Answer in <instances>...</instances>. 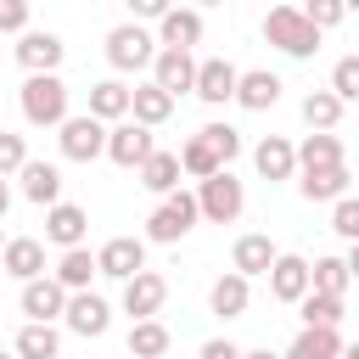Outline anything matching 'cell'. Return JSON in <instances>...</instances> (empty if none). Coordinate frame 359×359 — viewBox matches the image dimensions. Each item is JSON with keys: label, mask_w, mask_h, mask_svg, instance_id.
Returning a JSON list of instances; mask_svg holds the SVG:
<instances>
[{"label": "cell", "mask_w": 359, "mask_h": 359, "mask_svg": "<svg viewBox=\"0 0 359 359\" xmlns=\"http://www.w3.org/2000/svg\"><path fill=\"white\" fill-rule=\"evenodd\" d=\"M264 39L280 45L286 56H314V50H320V34L309 28V17H303L297 6H275V11L264 17Z\"/></svg>", "instance_id": "1"}, {"label": "cell", "mask_w": 359, "mask_h": 359, "mask_svg": "<svg viewBox=\"0 0 359 359\" xmlns=\"http://www.w3.org/2000/svg\"><path fill=\"white\" fill-rule=\"evenodd\" d=\"M0 359H6V353H0Z\"/></svg>", "instance_id": "50"}, {"label": "cell", "mask_w": 359, "mask_h": 359, "mask_svg": "<svg viewBox=\"0 0 359 359\" xmlns=\"http://www.w3.org/2000/svg\"><path fill=\"white\" fill-rule=\"evenodd\" d=\"M337 353H342V337H337V331H309V325H303L297 342H292L280 359H337Z\"/></svg>", "instance_id": "28"}, {"label": "cell", "mask_w": 359, "mask_h": 359, "mask_svg": "<svg viewBox=\"0 0 359 359\" xmlns=\"http://www.w3.org/2000/svg\"><path fill=\"white\" fill-rule=\"evenodd\" d=\"M208 303H213V314H224V320H230V314H241V309H247V280H241L236 269H230V275H219V280H213V292H208Z\"/></svg>", "instance_id": "34"}, {"label": "cell", "mask_w": 359, "mask_h": 359, "mask_svg": "<svg viewBox=\"0 0 359 359\" xmlns=\"http://www.w3.org/2000/svg\"><path fill=\"white\" fill-rule=\"evenodd\" d=\"M252 163H258V174H264V180H292V168H297V146H292V140H280V135H269V140H258Z\"/></svg>", "instance_id": "18"}, {"label": "cell", "mask_w": 359, "mask_h": 359, "mask_svg": "<svg viewBox=\"0 0 359 359\" xmlns=\"http://www.w3.org/2000/svg\"><path fill=\"white\" fill-rule=\"evenodd\" d=\"M17 28H28V6L22 0H0V34H17Z\"/></svg>", "instance_id": "42"}, {"label": "cell", "mask_w": 359, "mask_h": 359, "mask_svg": "<svg viewBox=\"0 0 359 359\" xmlns=\"http://www.w3.org/2000/svg\"><path fill=\"white\" fill-rule=\"evenodd\" d=\"M17 62L28 67V79H34V73H56V62H62V39H56V34H22Z\"/></svg>", "instance_id": "17"}, {"label": "cell", "mask_w": 359, "mask_h": 359, "mask_svg": "<svg viewBox=\"0 0 359 359\" xmlns=\"http://www.w3.org/2000/svg\"><path fill=\"white\" fill-rule=\"evenodd\" d=\"M297 191H303L309 202H342V196H348V168H303Z\"/></svg>", "instance_id": "19"}, {"label": "cell", "mask_w": 359, "mask_h": 359, "mask_svg": "<svg viewBox=\"0 0 359 359\" xmlns=\"http://www.w3.org/2000/svg\"><path fill=\"white\" fill-rule=\"evenodd\" d=\"M140 185L174 196V191H180V157H174V151H151V157L140 163Z\"/></svg>", "instance_id": "24"}, {"label": "cell", "mask_w": 359, "mask_h": 359, "mask_svg": "<svg viewBox=\"0 0 359 359\" xmlns=\"http://www.w3.org/2000/svg\"><path fill=\"white\" fill-rule=\"evenodd\" d=\"M241 359H280V353H269V348H258V353H241Z\"/></svg>", "instance_id": "46"}, {"label": "cell", "mask_w": 359, "mask_h": 359, "mask_svg": "<svg viewBox=\"0 0 359 359\" xmlns=\"http://www.w3.org/2000/svg\"><path fill=\"white\" fill-rule=\"evenodd\" d=\"M309 292L342 303V292H348V264H342V258H314V264H309Z\"/></svg>", "instance_id": "26"}, {"label": "cell", "mask_w": 359, "mask_h": 359, "mask_svg": "<svg viewBox=\"0 0 359 359\" xmlns=\"http://www.w3.org/2000/svg\"><path fill=\"white\" fill-rule=\"evenodd\" d=\"M129 112H135L140 129H151V123H163V118L174 112V95L157 90V84H140V90H129Z\"/></svg>", "instance_id": "21"}, {"label": "cell", "mask_w": 359, "mask_h": 359, "mask_svg": "<svg viewBox=\"0 0 359 359\" xmlns=\"http://www.w3.org/2000/svg\"><path fill=\"white\" fill-rule=\"evenodd\" d=\"M163 303H168V280H163L157 269H140L135 280H123V309H129L135 320H157Z\"/></svg>", "instance_id": "8"}, {"label": "cell", "mask_w": 359, "mask_h": 359, "mask_svg": "<svg viewBox=\"0 0 359 359\" xmlns=\"http://www.w3.org/2000/svg\"><path fill=\"white\" fill-rule=\"evenodd\" d=\"M269 292H275L280 303H303V297H309V264H303L297 252H280L275 269H269Z\"/></svg>", "instance_id": "14"}, {"label": "cell", "mask_w": 359, "mask_h": 359, "mask_svg": "<svg viewBox=\"0 0 359 359\" xmlns=\"http://www.w3.org/2000/svg\"><path fill=\"white\" fill-rule=\"evenodd\" d=\"M297 314H303L309 331H337V325H342V303H337V297H320V292H309V297L297 303Z\"/></svg>", "instance_id": "35"}, {"label": "cell", "mask_w": 359, "mask_h": 359, "mask_svg": "<svg viewBox=\"0 0 359 359\" xmlns=\"http://www.w3.org/2000/svg\"><path fill=\"white\" fill-rule=\"evenodd\" d=\"M337 359H359V342H353V348H342V353H337Z\"/></svg>", "instance_id": "48"}, {"label": "cell", "mask_w": 359, "mask_h": 359, "mask_svg": "<svg viewBox=\"0 0 359 359\" xmlns=\"http://www.w3.org/2000/svg\"><path fill=\"white\" fill-rule=\"evenodd\" d=\"M0 264L28 286V280H39L45 275V247L34 241V236H17V241H6V252H0Z\"/></svg>", "instance_id": "16"}, {"label": "cell", "mask_w": 359, "mask_h": 359, "mask_svg": "<svg viewBox=\"0 0 359 359\" xmlns=\"http://www.w3.org/2000/svg\"><path fill=\"white\" fill-rule=\"evenodd\" d=\"M135 11H140V17H163L168 6H163V0H135Z\"/></svg>", "instance_id": "44"}, {"label": "cell", "mask_w": 359, "mask_h": 359, "mask_svg": "<svg viewBox=\"0 0 359 359\" xmlns=\"http://www.w3.org/2000/svg\"><path fill=\"white\" fill-rule=\"evenodd\" d=\"M22 314H28V325H50L56 314H67V292L50 275H39V280L22 286Z\"/></svg>", "instance_id": "10"}, {"label": "cell", "mask_w": 359, "mask_h": 359, "mask_svg": "<svg viewBox=\"0 0 359 359\" xmlns=\"http://www.w3.org/2000/svg\"><path fill=\"white\" fill-rule=\"evenodd\" d=\"M202 359H241V348H236L230 337H213V342L202 348Z\"/></svg>", "instance_id": "43"}, {"label": "cell", "mask_w": 359, "mask_h": 359, "mask_svg": "<svg viewBox=\"0 0 359 359\" xmlns=\"http://www.w3.org/2000/svg\"><path fill=\"white\" fill-rule=\"evenodd\" d=\"M202 39V11H163V50H191Z\"/></svg>", "instance_id": "23"}, {"label": "cell", "mask_w": 359, "mask_h": 359, "mask_svg": "<svg viewBox=\"0 0 359 359\" xmlns=\"http://www.w3.org/2000/svg\"><path fill=\"white\" fill-rule=\"evenodd\" d=\"M151 151H157L151 129H140V123H118V129H107V157H112L118 168H140Z\"/></svg>", "instance_id": "7"}, {"label": "cell", "mask_w": 359, "mask_h": 359, "mask_svg": "<svg viewBox=\"0 0 359 359\" xmlns=\"http://www.w3.org/2000/svg\"><path fill=\"white\" fill-rule=\"evenodd\" d=\"M22 163H28V146H22V135H6L0 129V174H22Z\"/></svg>", "instance_id": "41"}, {"label": "cell", "mask_w": 359, "mask_h": 359, "mask_svg": "<svg viewBox=\"0 0 359 359\" xmlns=\"http://www.w3.org/2000/svg\"><path fill=\"white\" fill-rule=\"evenodd\" d=\"M196 219H202L196 196H191V191H174V196H163V208L146 219V236H151V241H180V236H191Z\"/></svg>", "instance_id": "3"}, {"label": "cell", "mask_w": 359, "mask_h": 359, "mask_svg": "<svg viewBox=\"0 0 359 359\" xmlns=\"http://www.w3.org/2000/svg\"><path fill=\"white\" fill-rule=\"evenodd\" d=\"M22 191H28V202L56 208V202H62V174H56L50 163H22Z\"/></svg>", "instance_id": "22"}, {"label": "cell", "mask_w": 359, "mask_h": 359, "mask_svg": "<svg viewBox=\"0 0 359 359\" xmlns=\"http://www.w3.org/2000/svg\"><path fill=\"white\" fill-rule=\"evenodd\" d=\"M275 95H280V79H275V73H241V79H236V101L252 107V112L275 107Z\"/></svg>", "instance_id": "25"}, {"label": "cell", "mask_w": 359, "mask_h": 359, "mask_svg": "<svg viewBox=\"0 0 359 359\" xmlns=\"http://www.w3.org/2000/svg\"><path fill=\"white\" fill-rule=\"evenodd\" d=\"M303 118L314 123V135H331L337 118H342V101H337L331 90H309V95H303Z\"/></svg>", "instance_id": "31"}, {"label": "cell", "mask_w": 359, "mask_h": 359, "mask_svg": "<svg viewBox=\"0 0 359 359\" xmlns=\"http://www.w3.org/2000/svg\"><path fill=\"white\" fill-rule=\"evenodd\" d=\"M297 163L303 168H342V140L337 135H309L297 146Z\"/></svg>", "instance_id": "32"}, {"label": "cell", "mask_w": 359, "mask_h": 359, "mask_svg": "<svg viewBox=\"0 0 359 359\" xmlns=\"http://www.w3.org/2000/svg\"><path fill=\"white\" fill-rule=\"evenodd\" d=\"M202 140L213 146V157H219L224 168H230V157L241 151V140H236V129H230V123H208V129H202Z\"/></svg>", "instance_id": "38"}, {"label": "cell", "mask_w": 359, "mask_h": 359, "mask_svg": "<svg viewBox=\"0 0 359 359\" xmlns=\"http://www.w3.org/2000/svg\"><path fill=\"white\" fill-rule=\"evenodd\" d=\"M157 90H168V95H180V90H191L196 84V62H191V50H157Z\"/></svg>", "instance_id": "15"}, {"label": "cell", "mask_w": 359, "mask_h": 359, "mask_svg": "<svg viewBox=\"0 0 359 359\" xmlns=\"http://www.w3.org/2000/svg\"><path fill=\"white\" fill-rule=\"evenodd\" d=\"M331 95L348 107V101H359V56H342L337 67H331Z\"/></svg>", "instance_id": "37"}, {"label": "cell", "mask_w": 359, "mask_h": 359, "mask_svg": "<svg viewBox=\"0 0 359 359\" xmlns=\"http://www.w3.org/2000/svg\"><path fill=\"white\" fill-rule=\"evenodd\" d=\"M331 230H337V236H348V241H359V202H353V196H342V202H337Z\"/></svg>", "instance_id": "40"}, {"label": "cell", "mask_w": 359, "mask_h": 359, "mask_svg": "<svg viewBox=\"0 0 359 359\" xmlns=\"http://www.w3.org/2000/svg\"><path fill=\"white\" fill-rule=\"evenodd\" d=\"M342 264H348V280H359V241H353V252H348Z\"/></svg>", "instance_id": "45"}, {"label": "cell", "mask_w": 359, "mask_h": 359, "mask_svg": "<svg viewBox=\"0 0 359 359\" xmlns=\"http://www.w3.org/2000/svg\"><path fill=\"white\" fill-rule=\"evenodd\" d=\"M6 208H11V191H6V180H0V213H6Z\"/></svg>", "instance_id": "47"}, {"label": "cell", "mask_w": 359, "mask_h": 359, "mask_svg": "<svg viewBox=\"0 0 359 359\" xmlns=\"http://www.w3.org/2000/svg\"><path fill=\"white\" fill-rule=\"evenodd\" d=\"M56 353H62L56 325H22L17 331V359H56Z\"/></svg>", "instance_id": "29"}, {"label": "cell", "mask_w": 359, "mask_h": 359, "mask_svg": "<svg viewBox=\"0 0 359 359\" xmlns=\"http://www.w3.org/2000/svg\"><path fill=\"white\" fill-rule=\"evenodd\" d=\"M101 151H107V129H101L90 112L62 123V157H73V163H90V157H101Z\"/></svg>", "instance_id": "9"}, {"label": "cell", "mask_w": 359, "mask_h": 359, "mask_svg": "<svg viewBox=\"0 0 359 359\" xmlns=\"http://www.w3.org/2000/svg\"><path fill=\"white\" fill-rule=\"evenodd\" d=\"M67 325H73L79 337H101V331H107V303H101L95 292H73V297H67Z\"/></svg>", "instance_id": "20"}, {"label": "cell", "mask_w": 359, "mask_h": 359, "mask_svg": "<svg viewBox=\"0 0 359 359\" xmlns=\"http://www.w3.org/2000/svg\"><path fill=\"white\" fill-rule=\"evenodd\" d=\"M84 230H90V213L84 208H73V202H56L50 213H45V236L56 241V247H84Z\"/></svg>", "instance_id": "13"}, {"label": "cell", "mask_w": 359, "mask_h": 359, "mask_svg": "<svg viewBox=\"0 0 359 359\" xmlns=\"http://www.w3.org/2000/svg\"><path fill=\"white\" fill-rule=\"evenodd\" d=\"M22 112L28 123H67V84L56 73H34L22 84Z\"/></svg>", "instance_id": "2"}, {"label": "cell", "mask_w": 359, "mask_h": 359, "mask_svg": "<svg viewBox=\"0 0 359 359\" xmlns=\"http://www.w3.org/2000/svg\"><path fill=\"white\" fill-rule=\"evenodd\" d=\"M275 258H280V252H275V247H269V236H258V230H252V236H236V247H230V264H236V275H241V280L269 275V269H275Z\"/></svg>", "instance_id": "11"}, {"label": "cell", "mask_w": 359, "mask_h": 359, "mask_svg": "<svg viewBox=\"0 0 359 359\" xmlns=\"http://www.w3.org/2000/svg\"><path fill=\"white\" fill-rule=\"evenodd\" d=\"M0 252H6V241H0Z\"/></svg>", "instance_id": "49"}, {"label": "cell", "mask_w": 359, "mask_h": 359, "mask_svg": "<svg viewBox=\"0 0 359 359\" xmlns=\"http://www.w3.org/2000/svg\"><path fill=\"white\" fill-rule=\"evenodd\" d=\"M107 62L112 67H146V62H157V50H151V34L146 28H135V22H118L112 34H107Z\"/></svg>", "instance_id": "4"}, {"label": "cell", "mask_w": 359, "mask_h": 359, "mask_svg": "<svg viewBox=\"0 0 359 359\" xmlns=\"http://www.w3.org/2000/svg\"><path fill=\"white\" fill-rule=\"evenodd\" d=\"M90 275H95V258H90L84 247L62 252V264H56V286H62V292H84V286H90Z\"/></svg>", "instance_id": "33"}, {"label": "cell", "mask_w": 359, "mask_h": 359, "mask_svg": "<svg viewBox=\"0 0 359 359\" xmlns=\"http://www.w3.org/2000/svg\"><path fill=\"white\" fill-rule=\"evenodd\" d=\"M129 353L135 359H163L168 353V325L163 320H135L129 325Z\"/></svg>", "instance_id": "27"}, {"label": "cell", "mask_w": 359, "mask_h": 359, "mask_svg": "<svg viewBox=\"0 0 359 359\" xmlns=\"http://www.w3.org/2000/svg\"><path fill=\"white\" fill-rule=\"evenodd\" d=\"M303 17H309V28L320 34V28H331V22H342L348 17V6H337V0H309V6H297Z\"/></svg>", "instance_id": "39"}, {"label": "cell", "mask_w": 359, "mask_h": 359, "mask_svg": "<svg viewBox=\"0 0 359 359\" xmlns=\"http://www.w3.org/2000/svg\"><path fill=\"white\" fill-rule=\"evenodd\" d=\"M180 168L185 174H196V180H213V174H224V163L213 157V146L196 135V140H185V151H180Z\"/></svg>", "instance_id": "36"}, {"label": "cell", "mask_w": 359, "mask_h": 359, "mask_svg": "<svg viewBox=\"0 0 359 359\" xmlns=\"http://www.w3.org/2000/svg\"><path fill=\"white\" fill-rule=\"evenodd\" d=\"M123 112H129V90H123L118 79H107V84H95V90H90V118H95V123L123 118Z\"/></svg>", "instance_id": "30"}, {"label": "cell", "mask_w": 359, "mask_h": 359, "mask_svg": "<svg viewBox=\"0 0 359 359\" xmlns=\"http://www.w3.org/2000/svg\"><path fill=\"white\" fill-rule=\"evenodd\" d=\"M236 79H241V73H236L224 56H213V62H196V84H191V90L219 107V101H236Z\"/></svg>", "instance_id": "12"}, {"label": "cell", "mask_w": 359, "mask_h": 359, "mask_svg": "<svg viewBox=\"0 0 359 359\" xmlns=\"http://www.w3.org/2000/svg\"><path fill=\"white\" fill-rule=\"evenodd\" d=\"M146 269V247L135 236H112L101 252H95V275H112V280H135Z\"/></svg>", "instance_id": "6"}, {"label": "cell", "mask_w": 359, "mask_h": 359, "mask_svg": "<svg viewBox=\"0 0 359 359\" xmlns=\"http://www.w3.org/2000/svg\"><path fill=\"white\" fill-rule=\"evenodd\" d=\"M196 208L213 219V224H230L236 213H241V180L224 168V174H213V180H202V196H196Z\"/></svg>", "instance_id": "5"}]
</instances>
